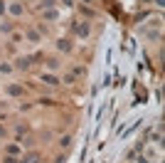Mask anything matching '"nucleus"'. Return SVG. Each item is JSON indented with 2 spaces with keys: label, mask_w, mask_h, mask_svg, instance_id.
<instances>
[{
  "label": "nucleus",
  "mask_w": 165,
  "mask_h": 163,
  "mask_svg": "<svg viewBox=\"0 0 165 163\" xmlns=\"http://www.w3.org/2000/svg\"><path fill=\"white\" fill-rule=\"evenodd\" d=\"M27 37L32 40V42H40V35H37V32H27Z\"/></svg>",
  "instance_id": "nucleus-1"
},
{
  "label": "nucleus",
  "mask_w": 165,
  "mask_h": 163,
  "mask_svg": "<svg viewBox=\"0 0 165 163\" xmlns=\"http://www.w3.org/2000/svg\"><path fill=\"white\" fill-rule=\"evenodd\" d=\"M44 82H47V84H57V79H54V77H49V74H44Z\"/></svg>",
  "instance_id": "nucleus-2"
}]
</instances>
